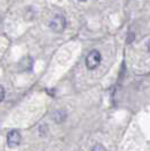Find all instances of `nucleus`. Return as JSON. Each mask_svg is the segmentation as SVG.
I'll list each match as a JSON object with an SVG mask.
<instances>
[{
  "label": "nucleus",
  "mask_w": 150,
  "mask_h": 151,
  "mask_svg": "<svg viewBox=\"0 0 150 151\" xmlns=\"http://www.w3.org/2000/svg\"><path fill=\"white\" fill-rule=\"evenodd\" d=\"M92 151H106L105 147L101 145V144H96L93 148H92Z\"/></svg>",
  "instance_id": "20e7f679"
},
{
  "label": "nucleus",
  "mask_w": 150,
  "mask_h": 151,
  "mask_svg": "<svg viewBox=\"0 0 150 151\" xmlns=\"http://www.w3.org/2000/svg\"><path fill=\"white\" fill-rule=\"evenodd\" d=\"M147 48H148V52H149V55H150V41L148 42V45H147Z\"/></svg>",
  "instance_id": "423d86ee"
},
{
  "label": "nucleus",
  "mask_w": 150,
  "mask_h": 151,
  "mask_svg": "<svg viewBox=\"0 0 150 151\" xmlns=\"http://www.w3.org/2000/svg\"><path fill=\"white\" fill-rule=\"evenodd\" d=\"M4 99H5V89L0 85V102H1Z\"/></svg>",
  "instance_id": "39448f33"
},
{
  "label": "nucleus",
  "mask_w": 150,
  "mask_h": 151,
  "mask_svg": "<svg viewBox=\"0 0 150 151\" xmlns=\"http://www.w3.org/2000/svg\"><path fill=\"white\" fill-rule=\"evenodd\" d=\"M21 140H22V136L19 134L18 131H10L7 135V144L10 148H15L17 145H19L21 143Z\"/></svg>",
  "instance_id": "7ed1b4c3"
},
{
  "label": "nucleus",
  "mask_w": 150,
  "mask_h": 151,
  "mask_svg": "<svg viewBox=\"0 0 150 151\" xmlns=\"http://www.w3.org/2000/svg\"><path fill=\"white\" fill-rule=\"evenodd\" d=\"M66 25H67V21L65 18V16L63 15L53 16V18L49 23V27L53 32H63L66 29Z\"/></svg>",
  "instance_id": "f03ea898"
},
{
  "label": "nucleus",
  "mask_w": 150,
  "mask_h": 151,
  "mask_svg": "<svg viewBox=\"0 0 150 151\" xmlns=\"http://www.w3.org/2000/svg\"><path fill=\"white\" fill-rule=\"evenodd\" d=\"M79 1H87V0H79Z\"/></svg>",
  "instance_id": "0eeeda50"
},
{
  "label": "nucleus",
  "mask_w": 150,
  "mask_h": 151,
  "mask_svg": "<svg viewBox=\"0 0 150 151\" xmlns=\"http://www.w3.org/2000/svg\"><path fill=\"white\" fill-rule=\"evenodd\" d=\"M101 63V53L98 50H92L88 53L87 58H85V65L88 69H96Z\"/></svg>",
  "instance_id": "f257e3e1"
}]
</instances>
